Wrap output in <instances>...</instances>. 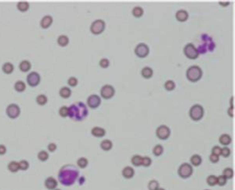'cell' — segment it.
Returning <instances> with one entry per match:
<instances>
[{"label":"cell","mask_w":235,"mask_h":190,"mask_svg":"<svg viewBox=\"0 0 235 190\" xmlns=\"http://www.w3.org/2000/svg\"><path fill=\"white\" fill-rule=\"evenodd\" d=\"M106 29V23L102 19H96L92 22L90 26V31L94 35H99L101 34Z\"/></svg>","instance_id":"cell-5"},{"label":"cell","mask_w":235,"mask_h":190,"mask_svg":"<svg viewBox=\"0 0 235 190\" xmlns=\"http://www.w3.org/2000/svg\"><path fill=\"white\" fill-rule=\"evenodd\" d=\"M219 4L220 6H222V7H227V6H229L230 2H223V1H220Z\"/></svg>","instance_id":"cell-51"},{"label":"cell","mask_w":235,"mask_h":190,"mask_svg":"<svg viewBox=\"0 0 235 190\" xmlns=\"http://www.w3.org/2000/svg\"><path fill=\"white\" fill-rule=\"evenodd\" d=\"M131 164L134 165V166H140L141 165V162H142V156L139 155V154H135L131 157Z\"/></svg>","instance_id":"cell-30"},{"label":"cell","mask_w":235,"mask_h":190,"mask_svg":"<svg viewBox=\"0 0 235 190\" xmlns=\"http://www.w3.org/2000/svg\"><path fill=\"white\" fill-rule=\"evenodd\" d=\"M86 104L90 109H97L101 104V97L98 95H90L86 99Z\"/></svg>","instance_id":"cell-13"},{"label":"cell","mask_w":235,"mask_h":190,"mask_svg":"<svg viewBox=\"0 0 235 190\" xmlns=\"http://www.w3.org/2000/svg\"><path fill=\"white\" fill-rule=\"evenodd\" d=\"M53 17L50 16V15H46L40 20V27L42 29H48L53 24Z\"/></svg>","instance_id":"cell-16"},{"label":"cell","mask_w":235,"mask_h":190,"mask_svg":"<svg viewBox=\"0 0 235 190\" xmlns=\"http://www.w3.org/2000/svg\"><path fill=\"white\" fill-rule=\"evenodd\" d=\"M233 108H230L229 109H228V113L230 115V117H233Z\"/></svg>","instance_id":"cell-52"},{"label":"cell","mask_w":235,"mask_h":190,"mask_svg":"<svg viewBox=\"0 0 235 190\" xmlns=\"http://www.w3.org/2000/svg\"><path fill=\"white\" fill-rule=\"evenodd\" d=\"M171 134V131L169 129V127H167L166 125H161L156 129V136L158 139L160 140H166L169 138Z\"/></svg>","instance_id":"cell-11"},{"label":"cell","mask_w":235,"mask_h":190,"mask_svg":"<svg viewBox=\"0 0 235 190\" xmlns=\"http://www.w3.org/2000/svg\"><path fill=\"white\" fill-rule=\"evenodd\" d=\"M19 67H20V70L21 72L26 73V72H29L31 69V63L28 60H23L20 63Z\"/></svg>","instance_id":"cell-19"},{"label":"cell","mask_w":235,"mask_h":190,"mask_svg":"<svg viewBox=\"0 0 235 190\" xmlns=\"http://www.w3.org/2000/svg\"><path fill=\"white\" fill-rule=\"evenodd\" d=\"M57 43L61 47H65L69 44V38L66 35H60L57 39Z\"/></svg>","instance_id":"cell-27"},{"label":"cell","mask_w":235,"mask_h":190,"mask_svg":"<svg viewBox=\"0 0 235 190\" xmlns=\"http://www.w3.org/2000/svg\"><path fill=\"white\" fill-rule=\"evenodd\" d=\"M159 183L156 180H151L148 184V188L149 190H157L159 188Z\"/></svg>","instance_id":"cell-43"},{"label":"cell","mask_w":235,"mask_h":190,"mask_svg":"<svg viewBox=\"0 0 235 190\" xmlns=\"http://www.w3.org/2000/svg\"><path fill=\"white\" fill-rule=\"evenodd\" d=\"M2 71L6 74V75H10L13 73L14 71V65L12 63H9V62H7L3 64L2 66Z\"/></svg>","instance_id":"cell-22"},{"label":"cell","mask_w":235,"mask_h":190,"mask_svg":"<svg viewBox=\"0 0 235 190\" xmlns=\"http://www.w3.org/2000/svg\"><path fill=\"white\" fill-rule=\"evenodd\" d=\"M220 152H221V148H220L219 146H218V145L214 146V147L212 148V150H211V153H213V154H215V155H218V156L220 155Z\"/></svg>","instance_id":"cell-47"},{"label":"cell","mask_w":235,"mask_h":190,"mask_svg":"<svg viewBox=\"0 0 235 190\" xmlns=\"http://www.w3.org/2000/svg\"><path fill=\"white\" fill-rule=\"evenodd\" d=\"M141 76L145 79H150L152 76H154V70L149 67V66H145L141 69Z\"/></svg>","instance_id":"cell-21"},{"label":"cell","mask_w":235,"mask_h":190,"mask_svg":"<svg viewBox=\"0 0 235 190\" xmlns=\"http://www.w3.org/2000/svg\"><path fill=\"white\" fill-rule=\"evenodd\" d=\"M36 102L39 106H44L48 102V97L45 95H43V94H40L36 97Z\"/></svg>","instance_id":"cell-31"},{"label":"cell","mask_w":235,"mask_h":190,"mask_svg":"<svg viewBox=\"0 0 235 190\" xmlns=\"http://www.w3.org/2000/svg\"><path fill=\"white\" fill-rule=\"evenodd\" d=\"M115 95V88L111 85H105L100 89V95L104 99H110Z\"/></svg>","instance_id":"cell-9"},{"label":"cell","mask_w":235,"mask_h":190,"mask_svg":"<svg viewBox=\"0 0 235 190\" xmlns=\"http://www.w3.org/2000/svg\"><path fill=\"white\" fill-rule=\"evenodd\" d=\"M207 183L210 187H214L217 185V176L214 174H210L207 177Z\"/></svg>","instance_id":"cell-36"},{"label":"cell","mask_w":235,"mask_h":190,"mask_svg":"<svg viewBox=\"0 0 235 190\" xmlns=\"http://www.w3.org/2000/svg\"><path fill=\"white\" fill-rule=\"evenodd\" d=\"M6 113L8 116V118L14 119V118H17L20 115V108L19 105L15 104V103H12V104H9L7 107V109H6Z\"/></svg>","instance_id":"cell-8"},{"label":"cell","mask_w":235,"mask_h":190,"mask_svg":"<svg viewBox=\"0 0 235 190\" xmlns=\"http://www.w3.org/2000/svg\"><path fill=\"white\" fill-rule=\"evenodd\" d=\"M14 88H15V90H16L17 92H19V93L24 92L25 89H26V84H25L23 81L19 80V81H17V82L15 83Z\"/></svg>","instance_id":"cell-29"},{"label":"cell","mask_w":235,"mask_h":190,"mask_svg":"<svg viewBox=\"0 0 235 190\" xmlns=\"http://www.w3.org/2000/svg\"><path fill=\"white\" fill-rule=\"evenodd\" d=\"M231 154V149L228 148L227 146H224L223 148H221V152H220V155L223 157H229Z\"/></svg>","instance_id":"cell-46"},{"label":"cell","mask_w":235,"mask_h":190,"mask_svg":"<svg viewBox=\"0 0 235 190\" xmlns=\"http://www.w3.org/2000/svg\"><path fill=\"white\" fill-rule=\"evenodd\" d=\"M222 174H223L227 179H231V178L233 177V168H231V167H227V168H225V169L223 170Z\"/></svg>","instance_id":"cell-39"},{"label":"cell","mask_w":235,"mask_h":190,"mask_svg":"<svg viewBox=\"0 0 235 190\" xmlns=\"http://www.w3.org/2000/svg\"><path fill=\"white\" fill-rule=\"evenodd\" d=\"M7 152V147L3 144H0V155H4Z\"/></svg>","instance_id":"cell-50"},{"label":"cell","mask_w":235,"mask_h":190,"mask_svg":"<svg viewBox=\"0 0 235 190\" xmlns=\"http://www.w3.org/2000/svg\"><path fill=\"white\" fill-rule=\"evenodd\" d=\"M88 165V160L85 157H80L77 160V165L80 168H85Z\"/></svg>","instance_id":"cell-35"},{"label":"cell","mask_w":235,"mask_h":190,"mask_svg":"<svg viewBox=\"0 0 235 190\" xmlns=\"http://www.w3.org/2000/svg\"><path fill=\"white\" fill-rule=\"evenodd\" d=\"M109 64H110V62H109V60L107 59V58H102V59L99 61V66H100L101 68H103V69L108 68V67L109 66Z\"/></svg>","instance_id":"cell-42"},{"label":"cell","mask_w":235,"mask_h":190,"mask_svg":"<svg viewBox=\"0 0 235 190\" xmlns=\"http://www.w3.org/2000/svg\"><path fill=\"white\" fill-rule=\"evenodd\" d=\"M91 134L94 136V137H97V138H102L106 135V131L105 129L101 128V127H94L92 130H91Z\"/></svg>","instance_id":"cell-18"},{"label":"cell","mask_w":235,"mask_h":190,"mask_svg":"<svg viewBox=\"0 0 235 190\" xmlns=\"http://www.w3.org/2000/svg\"><path fill=\"white\" fill-rule=\"evenodd\" d=\"M184 54L190 60H196L199 56V53L193 43H187L184 47Z\"/></svg>","instance_id":"cell-7"},{"label":"cell","mask_w":235,"mask_h":190,"mask_svg":"<svg viewBox=\"0 0 235 190\" xmlns=\"http://www.w3.org/2000/svg\"><path fill=\"white\" fill-rule=\"evenodd\" d=\"M54 190H61V189H57V188H55V189H54Z\"/></svg>","instance_id":"cell-55"},{"label":"cell","mask_w":235,"mask_h":190,"mask_svg":"<svg viewBox=\"0 0 235 190\" xmlns=\"http://www.w3.org/2000/svg\"><path fill=\"white\" fill-rule=\"evenodd\" d=\"M17 8L20 12H26L30 9V4L26 1H20L17 4Z\"/></svg>","instance_id":"cell-28"},{"label":"cell","mask_w":235,"mask_h":190,"mask_svg":"<svg viewBox=\"0 0 235 190\" xmlns=\"http://www.w3.org/2000/svg\"><path fill=\"white\" fill-rule=\"evenodd\" d=\"M202 163V157L199 154H193L190 157V165L193 166H198Z\"/></svg>","instance_id":"cell-25"},{"label":"cell","mask_w":235,"mask_h":190,"mask_svg":"<svg viewBox=\"0 0 235 190\" xmlns=\"http://www.w3.org/2000/svg\"><path fill=\"white\" fill-rule=\"evenodd\" d=\"M112 147H113V143H112V141H109V140H104V141H102L100 142V148H101L103 151L108 152V151L111 150Z\"/></svg>","instance_id":"cell-24"},{"label":"cell","mask_w":235,"mask_h":190,"mask_svg":"<svg viewBox=\"0 0 235 190\" xmlns=\"http://www.w3.org/2000/svg\"><path fill=\"white\" fill-rule=\"evenodd\" d=\"M210 162H211V163L216 164V163H218V162H219V156H218V155H215V154L211 153V154L210 155Z\"/></svg>","instance_id":"cell-49"},{"label":"cell","mask_w":235,"mask_h":190,"mask_svg":"<svg viewBox=\"0 0 235 190\" xmlns=\"http://www.w3.org/2000/svg\"><path fill=\"white\" fill-rule=\"evenodd\" d=\"M38 159H39L40 162H45L49 159V153L46 152V151H39L38 152Z\"/></svg>","instance_id":"cell-34"},{"label":"cell","mask_w":235,"mask_h":190,"mask_svg":"<svg viewBox=\"0 0 235 190\" xmlns=\"http://www.w3.org/2000/svg\"><path fill=\"white\" fill-rule=\"evenodd\" d=\"M135 54L139 58H145L148 56L149 53H150V49L148 47L147 44L145 43H139L137 46L135 47Z\"/></svg>","instance_id":"cell-10"},{"label":"cell","mask_w":235,"mask_h":190,"mask_svg":"<svg viewBox=\"0 0 235 190\" xmlns=\"http://www.w3.org/2000/svg\"><path fill=\"white\" fill-rule=\"evenodd\" d=\"M176 19L179 22H185L188 19V12L185 9H179L178 11H176Z\"/></svg>","instance_id":"cell-15"},{"label":"cell","mask_w":235,"mask_h":190,"mask_svg":"<svg viewBox=\"0 0 235 190\" xmlns=\"http://www.w3.org/2000/svg\"><path fill=\"white\" fill-rule=\"evenodd\" d=\"M19 165H20V170H22V171H26L30 167V164L27 160H21L20 162H19Z\"/></svg>","instance_id":"cell-41"},{"label":"cell","mask_w":235,"mask_h":190,"mask_svg":"<svg viewBox=\"0 0 235 190\" xmlns=\"http://www.w3.org/2000/svg\"><path fill=\"white\" fill-rule=\"evenodd\" d=\"M219 141L221 145H224V146H227L229 145L231 142H232V137L229 135V134H221L219 138Z\"/></svg>","instance_id":"cell-20"},{"label":"cell","mask_w":235,"mask_h":190,"mask_svg":"<svg viewBox=\"0 0 235 190\" xmlns=\"http://www.w3.org/2000/svg\"><path fill=\"white\" fill-rule=\"evenodd\" d=\"M7 169H8V171H10L11 173H17V172L20 170L19 163L16 162V161H11V162H9L8 165H7Z\"/></svg>","instance_id":"cell-26"},{"label":"cell","mask_w":235,"mask_h":190,"mask_svg":"<svg viewBox=\"0 0 235 190\" xmlns=\"http://www.w3.org/2000/svg\"><path fill=\"white\" fill-rule=\"evenodd\" d=\"M227 181H228V179L223 174H220V175L217 176V185H219L220 187L225 186L227 184Z\"/></svg>","instance_id":"cell-38"},{"label":"cell","mask_w":235,"mask_h":190,"mask_svg":"<svg viewBox=\"0 0 235 190\" xmlns=\"http://www.w3.org/2000/svg\"><path fill=\"white\" fill-rule=\"evenodd\" d=\"M177 173H178V175H179L181 178L186 179V178L190 177L191 174H193V167H192V165H191L190 164H188V163H184V164H182V165L179 166Z\"/></svg>","instance_id":"cell-6"},{"label":"cell","mask_w":235,"mask_h":190,"mask_svg":"<svg viewBox=\"0 0 235 190\" xmlns=\"http://www.w3.org/2000/svg\"><path fill=\"white\" fill-rule=\"evenodd\" d=\"M164 88L167 91H173L176 88V83L173 80H167L164 83Z\"/></svg>","instance_id":"cell-33"},{"label":"cell","mask_w":235,"mask_h":190,"mask_svg":"<svg viewBox=\"0 0 235 190\" xmlns=\"http://www.w3.org/2000/svg\"><path fill=\"white\" fill-rule=\"evenodd\" d=\"M157 190H165V189H164V188H159Z\"/></svg>","instance_id":"cell-54"},{"label":"cell","mask_w":235,"mask_h":190,"mask_svg":"<svg viewBox=\"0 0 235 190\" xmlns=\"http://www.w3.org/2000/svg\"><path fill=\"white\" fill-rule=\"evenodd\" d=\"M68 113H69L68 107L62 106V107L60 108V109H59V115H60L62 118H66V117H68Z\"/></svg>","instance_id":"cell-40"},{"label":"cell","mask_w":235,"mask_h":190,"mask_svg":"<svg viewBox=\"0 0 235 190\" xmlns=\"http://www.w3.org/2000/svg\"><path fill=\"white\" fill-rule=\"evenodd\" d=\"M56 149H57V145L54 143V142H51V143H49V145H48V151L51 152H53L56 151Z\"/></svg>","instance_id":"cell-48"},{"label":"cell","mask_w":235,"mask_h":190,"mask_svg":"<svg viewBox=\"0 0 235 190\" xmlns=\"http://www.w3.org/2000/svg\"><path fill=\"white\" fill-rule=\"evenodd\" d=\"M68 85H69V86H72V87H75V86H77V84H78V80H77V78L76 77H74V76H71L69 79H68Z\"/></svg>","instance_id":"cell-45"},{"label":"cell","mask_w":235,"mask_h":190,"mask_svg":"<svg viewBox=\"0 0 235 190\" xmlns=\"http://www.w3.org/2000/svg\"><path fill=\"white\" fill-rule=\"evenodd\" d=\"M84 181H85V177L82 176V177L79 179V184H80V185H83V184H84Z\"/></svg>","instance_id":"cell-53"},{"label":"cell","mask_w":235,"mask_h":190,"mask_svg":"<svg viewBox=\"0 0 235 190\" xmlns=\"http://www.w3.org/2000/svg\"><path fill=\"white\" fill-rule=\"evenodd\" d=\"M78 169L73 165H63L58 173L59 182L66 187H70L75 184L76 179L78 178Z\"/></svg>","instance_id":"cell-1"},{"label":"cell","mask_w":235,"mask_h":190,"mask_svg":"<svg viewBox=\"0 0 235 190\" xmlns=\"http://www.w3.org/2000/svg\"><path fill=\"white\" fill-rule=\"evenodd\" d=\"M44 185H45V188H46L47 189L54 190L57 188V186H58V181H57L54 177L49 176V177H47V178L45 179Z\"/></svg>","instance_id":"cell-14"},{"label":"cell","mask_w":235,"mask_h":190,"mask_svg":"<svg viewBox=\"0 0 235 190\" xmlns=\"http://www.w3.org/2000/svg\"><path fill=\"white\" fill-rule=\"evenodd\" d=\"M203 116H204V109L201 105L195 104L190 108L189 117L191 119H193L195 121H198L203 118Z\"/></svg>","instance_id":"cell-4"},{"label":"cell","mask_w":235,"mask_h":190,"mask_svg":"<svg viewBox=\"0 0 235 190\" xmlns=\"http://www.w3.org/2000/svg\"><path fill=\"white\" fill-rule=\"evenodd\" d=\"M206 190H208V189H206Z\"/></svg>","instance_id":"cell-56"},{"label":"cell","mask_w":235,"mask_h":190,"mask_svg":"<svg viewBox=\"0 0 235 190\" xmlns=\"http://www.w3.org/2000/svg\"><path fill=\"white\" fill-rule=\"evenodd\" d=\"M59 95L62 98H69L72 95V90L68 86H62L59 91Z\"/></svg>","instance_id":"cell-23"},{"label":"cell","mask_w":235,"mask_h":190,"mask_svg":"<svg viewBox=\"0 0 235 190\" xmlns=\"http://www.w3.org/2000/svg\"><path fill=\"white\" fill-rule=\"evenodd\" d=\"M68 109H69L68 117L75 121L84 120L88 115L87 107L83 102H76L72 104L70 107H68Z\"/></svg>","instance_id":"cell-2"},{"label":"cell","mask_w":235,"mask_h":190,"mask_svg":"<svg viewBox=\"0 0 235 190\" xmlns=\"http://www.w3.org/2000/svg\"><path fill=\"white\" fill-rule=\"evenodd\" d=\"M135 171L132 167L131 166H126L122 169V176L126 179H131L134 176Z\"/></svg>","instance_id":"cell-17"},{"label":"cell","mask_w":235,"mask_h":190,"mask_svg":"<svg viewBox=\"0 0 235 190\" xmlns=\"http://www.w3.org/2000/svg\"><path fill=\"white\" fill-rule=\"evenodd\" d=\"M163 152H164V147H163L161 144H157V145H155V146L154 147V149H153V153H154L155 156H160V155H162Z\"/></svg>","instance_id":"cell-37"},{"label":"cell","mask_w":235,"mask_h":190,"mask_svg":"<svg viewBox=\"0 0 235 190\" xmlns=\"http://www.w3.org/2000/svg\"><path fill=\"white\" fill-rule=\"evenodd\" d=\"M131 13L135 18H141V17H142L144 11H143V8L141 7H134Z\"/></svg>","instance_id":"cell-32"},{"label":"cell","mask_w":235,"mask_h":190,"mask_svg":"<svg viewBox=\"0 0 235 190\" xmlns=\"http://www.w3.org/2000/svg\"><path fill=\"white\" fill-rule=\"evenodd\" d=\"M152 165V159L149 156H143L142 157V162H141V165L145 166V167H149Z\"/></svg>","instance_id":"cell-44"},{"label":"cell","mask_w":235,"mask_h":190,"mask_svg":"<svg viewBox=\"0 0 235 190\" xmlns=\"http://www.w3.org/2000/svg\"><path fill=\"white\" fill-rule=\"evenodd\" d=\"M27 83L30 86H37L40 83V76L37 72H30L27 76Z\"/></svg>","instance_id":"cell-12"},{"label":"cell","mask_w":235,"mask_h":190,"mask_svg":"<svg viewBox=\"0 0 235 190\" xmlns=\"http://www.w3.org/2000/svg\"><path fill=\"white\" fill-rule=\"evenodd\" d=\"M202 75H203L202 69L197 65H192L188 67V69L187 70V78L188 79V81L192 83H196L199 81L202 77Z\"/></svg>","instance_id":"cell-3"}]
</instances>
